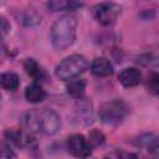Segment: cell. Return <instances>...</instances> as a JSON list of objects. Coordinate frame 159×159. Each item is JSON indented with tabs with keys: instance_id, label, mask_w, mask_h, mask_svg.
<instances>
[{
	"instance_id": "277c9868",
	"label": "cell",
	"mask_w": 159,
	"mask_h": 159,
	"mask_svg": "<svg viewBox=\"0 0 159 159\" xmlns=\"http://www.w3.org/2000/svg\"><path fill=\"white\" fill-rule=\"evenodd\" d=\"M129 108L123 102L122 99H112L108 102H104L99 109H98V116L99 119L104 124L109 125H116L119 124L128 114Z\"/></svg>"
},
{
	"instance_id": "ba28073f",
	"label": "cell",
	"mask_w": 159,
	"mask_h": 159,
	"mask_svg": "<svg viewBox=\"0 0 159 159\" xmlns=\"http://www.w3.org/2000/svg\"><path fill=\"white\" fill-rule=\"evenodd\" d=\"M75 113H76V119H78V122L81 124L92 123V119H93L92 104L86 98H80L78 99L77 106L75 108Z\"/></svg>"
},
{
	"instance_id": "3957f363",
	"label": "cell",
	"mask_w": 159,
	"mask_h": 159,
	"mask_svg": "<svg viewBox=\"0 0 159 159\" xmlns=\"http://www.w3.org/2000/svg\"><path fill=\"white\" fill-rule=\"evenodd\" d=\"M88 67V61L82 55H71L63 58L55 70V75L58 80L71 81L83 73Z\"/></svg>"
},
{
	"instance_id": "8fae6325",
	"label": "cell",
	"mask_w": 159,
	"mask_h": 159,
	"mask_svg": "<svg viewBox=\"0 0 159 159\" xmlns=\"http://www.w3.org/2000/svg\"><path fill=\"white\" fill-rule=\"evenodd\" d=\"M45 96H46V93H45L43 88L36 82L29 84L25 89V98L31 103H39V102L43 101Z\"/></svg>"
},
{
	"instance_id": "4fadbf2b",
	"label": "cell",
	"mask_w": 159,
	"mask_h": 159,
	"mask_svg": "<svg viewBox=\"0 0 159 159\" xmlns=\"http://www.w3.org/2000/svg\"><path fill=\"white\" fill-rule=\"evenodd\" d=\"M0 83H1V87L4 89L12 92V91H16L19 88L20 80H19V76L14 72H5L1 75Z\"/></svg>"
},
{
	"instance_id": "44dd1931",
	"label": "cell",
	"mask_w": 159,
	"mask_h": 159,
	"mask_svg": "<svg viewBox=\"0 0 159 159\" xmlns=\"http://www.w3.org/2000/svg\"><path fill=\"white\" fill-rule=\"evenodd\" d=\"M0 30H1L2 36H5V35L9 32V30H10V24L6 21L5 17H1V19H0Z\"/></svg>"
},
{
	"instance_id": "8992f818",
	"label": "cell",
	"mask_w": 159,
	"mask_h": 159,
	"mask_svg": "<svg viewBox=\"0 0 159 159\" xmlns=\"http://www.w3.org/2000/svg\"><path fill=\"white\" fill-rule=\"evenodd\" d=\"M68 152L77 158H87L92 153V147L82 134H72L67 139Z\"/></svg>"
},
{
	"instance_id": "5bb4252c",
	"label": "cell",
	"mask_w": 159,
	"mask_h": 159,
	"mask_svg": "<svg viewBox=\"0 0 159 159\" xmlns=\"http://www.w3.org/2000/svg\"><path fill=\"white\" fill-rule=\"evenodd\" d=\"M83 6L82 2H77V1H63V0H60V1H50L47 2V7L52 11H66V10H76L78 7Z\"/></svg>"
},
{
	"instance_id": "7c38bea8",
	"label": "cell",
	"mask_w": 159,
	"mask_h": 159,
	"mask_svg": "<svg viewBox=\"0 0 159 159\" xmlns=\"http://www.w3.org/2000/svg\"><path fill=\"white\" fill-rule=\"evenodd\" d=\"M66 89H67V93L71 97L80 99V98L83 97V93H84V89H86V82L83 80H80V78L71 80L67 83Z\"/></svg>"
},
{
	"instance_id": "52a82bcc",
	"label": "cell",
	"mask_w": 159,
	"mask_h": 159,
	"mask_svg": "<svg viewBox=\"0 0 159 159\" xmlns=\"http://www.w3.org/2000/svg\"><path fill=\"white\" fill-rule=\"evenodd\" d=\"M118 80H119L120 84L124 86V87H128V88L129 87H135L142 81V73L138 68L127 67V68H124L119 72Z\"/></svg>"
},
{
	"instance_id": "30bf717a",
	"label": "cell",
	"mask_w": 159,
	"mask_h": 159,
	"mask_svg": "<svg viewBox=\"0 0 159 159\" xmlns=\"http://www.w3.org/2000/svg\"><path fill=\"white\" fill-rule=\"evenodd\" d=\"M24 68L29 76H31L35 81L45 80L46 78V72L45 70L34 60V58H27L24 62Z\"/></svg>"
},
{
	"instance_id": "603a6c76",
	"label": "cell",
	"mask_w": 159,
	"mask_h": 159,
	"mask_svg": "<svg viewBox=\"0 0 159 159\" xmlns=\"http://www.w3.org/2000/svg\"><path fill=\"white\" fill-rule=\"evenodd\" d=\"M103 159H109V158H103Z\"/></svg>"
},
{
	"instance_id": "7a4b0ae2",
	"label": "cell",
	"mask_w": 159,
	"mask_h": 159,
	"mask_svg": "<svg viewBox=\"0 0 159 159\" xmlns=\"http://www.w3.org/2000/svg\"><path fill=\"white\" fill-rule=\"evenodd\" d=\"M77 19L73 15H63L55 21L51 29V41L56 50L63 51L76 40Z\"/></svg>"
},
{
	"instance_id": "e0dca14e",
	"label": "cell",
	"mask_w": 159,
	"mask_h": 159,
	"mask_svg": "<svg viewBox=\"0 0 159 159\" xmlns=\"http://www.w3.org/2000/svg\"><path fill=\"white\" fill-rule=\"evenodd\" d=\"M137 62L142 66L150 67V68L159 67V56L154 53H144L137 57Z\"/></svg>"
},
{
	"instance_id": "ffe728a7",
	"label": "cell",
	"mask_w": 159,
	"mask_h": 159,
	"mask_svg": "<svg viewBox=\"0 0 159 159\" xmlns=\"http://www.w3.org/2000/svg\"><path fill=\"white\" fill-rule=\"evenodd\" d=\"M147 148H148L149 153H152L154 155H159V137H153V139L150 140V143Z\"/></svg>"
},
{
	"instance_id": "9c48e42d",
	"label": "cell",
	"mask_w": 159,
	"mask_h": 159,
	"mask_svg": "<svg viewBox=\"0 0 159 159\" xmlns=\"http://www.w3.org/2000/svg\"><path fill=\"white\" fill-rule=\"evenodd\" d=\"M91 71L97 77H108L113 75V65L106 57H97L91 63Z\"/></svg>"
},
{
	"instance_id": "d6986e66",
	"label": "cell",
	"mask_w": 159,
	"mask_h": 159,
	"mask_svg": "<svg viewBox=\"0 0 159 159\" xmlns=\"http://www.w3.org/2000/svg\"><path fill=\"white\" fill-rule=\"evenodd\" d=\"M0 159H15V153L11 149L10 143H6L5 140L1 143V154Z\"/></svg>"
},
{
	"instance_id": "9a60e30c",
	"label": "cell",
	"mask_w": 159,
	"mask_h": 159,
	"mask_svg": "<svg viewBox=\"0 0 159 159\" xmlns=\"http://www.w3.org/2000/svg\"><path fill=\"white\" fill-rule=\"evenodd\" d=\"M19 21H21V24H24L26 26H32V25H36L41 21V16L36 11L30 9V10H25L21 12Z\"/></svg>"
},
{
	"instance_id": "ac0fdd59",
	"label": "cell",
	"mask_w": 159,
	"mask_h": 159,
	"mask_svg": "<svg viewBox=\"0 0 159 159\" xmlns=\"http://www.w3.org/2000/svg\"><path fill=\"white\" fill-rule=\"evenodd\" d=\"M88 142L91 144V147H98V145H102L104 143V135L99 132V130H92L89 133V137H88Z\"/></svg>"
},
{
	"instance_id": "7402d4cb",
	"label": "cell",
	"mask_w": 159,
	"mask_h": 159,
	"mask_svg": "<svg viewBox=\"0 0 159 159\" xmlns=\"http://www.w3.org/2000/svg\"><path fill=\"white\" fill-rule=\"evenodd\" d=\"M119 159H139V158L134 153H120Z\"/></svg>"
},
{
	"instance_id": "5b68a950",
	"label": "cell",
	"mask_w": 159,
	"mask_h": 159,
	"mask_svg": "<svg viewBox=\"0 0 159 159\" xmlns=\"http://www.w3.org/2000/svg\"><path fill=\"white\" fill-rule=\"evenodd\" d=\"M120 14V6L114 2H101L93 7V17L104 26L113 25Z\"/></svg>"
},
{
	"instance_id": "6da1fadb",
	"label": "cell",
	"mask_w": 159,
	"mask_h": 159,
	"mask_svg": "<svg viewBox=\"0 0 159 159\" xmlns=\"http://www.w3.org/2000/svg\"><path fill=\"white\" fill-rule=\"evenodd\" d=\"M22 122L31 132H40L46 135H53L61 129V117L50 108L30 111L24 114Z\"/></svg>"
},
{
	"instance_id": "2e32d148",
	"label": "cell",
	"mask_w": 159,
	"mask_h": 159,
	"mask_svg": "<svg viewBox=\"0 0 159 159\" xmlns=\"http://www.w3.org/2000/svg\"><path fill=\"white\" fill-rule=\"evenodd\" d=\"M145 87L152 94L159 96V72H150L145 80Z\"/></svg>"
}]
</instances>
